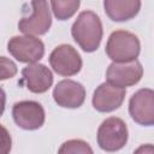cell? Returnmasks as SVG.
<instances>
[{
	"mask_svg": "<svg viewBox=\"0 0 154 154\" xmlns=\"http://www.w3.org/2000/svg\"><path fill=\"white\" fill-rule=\"evenodd\" d=\"M103 8L113 22H125L132 19L141 8L138 0H105Z\"/></svg>",
	"mask_w": 154,
	"mask_h": 154,
	"instance_id": "cell-13",
	"label": "cell"
},
{
	"mask_svg": "<svg viewBox=\"0 0 154 154\" xmlns=\"http://www.w3.org/2000/svg\"><path fill=\"white\" fill-rule=\"evenodd\" d=\"M58 154H94V152L83 140H69L60 146Z\"/></svg>",
	"mask_w": 154,
	"mask_h": 154,
	"instance_id": "cell-15",
	"label": "cell"
},
{
	"mask_svg": "<svg viewBox=\"0 0 154 154\" xmlns=\"http://www.w3.org/2000/svg\"><path fill=\"white\" fill-rule=\"evenodd\" d=\"M79 5H81L79 0H53L51 1L53 14L59 20H66L71 18L77 12Z\"/></svg>",
	"mask_w": 154,
	"mask_h": 154,
	"instance_id": "cell-14",
	"label": "cell"
},
{
	"mask_svg": "<svg viewBox=\"0 0 154 154\" xmlns=\"http://www.w3.org/2000/svg\"><path fill=\"white\" fill-rule=\"evenodd\" d=\"M17 66L16 64L5 57H0V81L10 79L17 75Z\"/></svg>",
	"mask_w": 154,
	"mask_h": 154,
	"instance_id": "cell-16",
	"label": "cell"
},
{
	"mask_svg": "<svg viewBox=\"0 0 154 154\" xmlns=\"http://www.w3.org/2000/svg\"><path fill=\"white\" fill-rule=\"evenodd\" d=\"M7 51L19 63L35 64L45 55L43 42L34 36H13L7 42Z\"/></svg>",
	"mask_w": 154,
	"mask_h": 154,
	"instance_id": "cell-5",
	"label": "cell"
},
{
	"mask_svg": "<svg viewBox=\"0 0 154 154\" xmlns=\"http://www.w3.org/2000/svg\"><path fill=\"white\" fill-rule=\"evenodd\" d=\"M49 64L54 72L60 76L70 77L77 75L82 69L79 53L70 45H59L49 55Z\"/></svg>",
	"mask_w": 154,
	"mask_h": 154,
	"instance_id": "cell-6",
	"label": "cell"
},
{
	"mask_svg": "<svg viewBox=\"0 0 154 154\" xmlns=\"http://www.w3.org/2000/svg\"><path fill=\"white\" fill-rule=\"evenodd\" d=\"M125 94H126L125 89L103 82L95 89L93 94V99H91L93 107L97 112H102V113L116 111L122 106L125 99Z\"/></svg>",
	"mask_w": 154,
	"mask_h": 154,
	"instance_id": "cell-11",
	"label": "cell"
},
{
	"mask_svg": "<svg viewBox=\"0 0 154 154\" xmlns=\"http://www.w3.org/2000/svg\"><path fill=\"white\" fill-rule=\"evenodd\" d=\"M129 113L137 124L152 126L154 124V91L149 88L137 90L130 97Z\"/></svg>",
	"mask_w": 154,
	"mask_h": 154,
	"instance_id": "cell-9",
	"label": "cell"
},
{
	"mask_svg": "<svg viewBox=\"0 0 154 154\" xmlns=\"http://www.w3.org/2000/svg\"><path fill=\"white\" fill-rule=\"evenodd\" d=\"M128 126L123 119L109 117L97 129V144L105 152H118L128 142Z\"/></svg>",
	"mask_w": 154,
	"mask_h": 154,
	"instance_id": "cell-4",
	"label": "cell"
},
{
	"mask_svg": "<svg viewBox=\"0 0 154 154\" xmlns=\"http://www.w3.org/2000/svg\"><path fill=\"white\" fill-rule=\"evenodd\" d=\"M28 10L18 22V29L26 36H40L46 34L52 25V16L48 2L45 0L30 1L25 4Z\"/></svg>",
	"mask_w": 154,
	"mask_h": 154,
	"instance_id": "cell-2",
	"label": "cell"
},
{
	"mask_svg": "<svg viewBox=\"0 0 154 154\" xmlns=\"http://www.w3.org/2000/svg\"><path fill=\"white\" fill-rule=\"evenodd\" d=\"M53 99L55 103L64 108H78L84 103V87L72 79L60 81L53 89Z\"/></svg>",
	"mask_w": 154,
	"mask_h": 154,
	"instance_id": "cell-10",
	"label": "cell"
},
{
	"mask_svg": "<svg viewBox=\"0 0 154 154\" xmlns=\"http://www.w3.org/2000/svg\"><path fill=\"white\" fill-rule=\"evenodd\" d=\"M22 83L31 93L42 94L52 87L53 75L43 64H29L22 70Z\"/></svg>",
	"mask_w": 154,
	"mask_h": 154,
	"instance_id": "cell-12",
	"label": "cell"
},
{
	"mask_svg": "<svg viewBox=\"0 0 154 154\" xmlns=\"http://www.w3.org/2000/svg\"><path fill=\"white\" fill-rule=\"evenodd\" d=\"M102 23L93 11H83L71 26V35L75 42L87 53L95 52L102 40Z\"/></svg>",
	"mask_w": 154,
	"mask_h": 154,
	"instance_id": "cell-1",
	"label": "cell"
},
{
	"mask_svg": "<svg viewBox=\"0 0 154 154\" xmlns=\"http://www.w3.org/2000/svg\"><path fill=\"white\" fill-rule=\"evenodd\" d=\"M5 105H6V94L2 88H0V117L2 116L5 111Z\"/></svg>",
	"mask_w": 154,
	"mask_h": 154,
	"instance_id": "cell-19",
	"label": "cell"
},
{
	"mask_svg": "<svg viewBox=\"0 0 154 154\" xmlns=\"http://www.w3.org/2000/svg\"><path fill=\"white\" fill-rule=\"evenodd\" d=\"M105 51L113 63H128L137 59L141 43L135 34L126 30H116L109 35Z\"/></svg>",
	"mask_w": 154,
	"mask_h": 154,
	"instance_id": "cell-3",
	"label": "cell"
},
{
	"mask_svg": "<svg viewBox=\"0 0 154 154\" xmlns=\"http://www.w3.org/2000/svg\"><path fill=\"white\" fill-rule=\"evenodd\" d=\"M143 76V67L136 59L128 63H112L106 71V82L125 89L137 84Z\"/></svg>",
	"mask_w": 154,
	"mask_h": 154,
	"instance_id": "cell-7",
	"label": "cell"
},
{
	"mask_svg": "<svg viewBox=\"0 0 154 154\" xmlns=\"http://www.w3.org/2000/svg\"><path fill=\"white\" fill-rule=\"evenodd\" d=\"M12 148V138L8 130L0 124V154H10Z\"/></svg>",
	"mask_w": 154,
	"mask_h": 154,
	"instance_id": "cell-17",
	"label": "cell"
},
{
	"mask_svg": "<svg viewBox=\"0 0 154 154\" xmlns=\"http://www.w3.org/2000/svg\"><path fill=\"white\" fill-rule=\"evenodd\" d=\"M12 117L14 123L23 130H37L46 119V113L41 103L36 101H19L12 107Z\"/></svg>",
	"mask_w": 154,
	"mask_h": 154,
	"instance_id": "cell-8",
	"label": "cell"
},
{
	"mask_svg": "<svg viewBox=\"0 0 154 154\" xmlns=\"http://www.w3.org/2000/svg\"><path fill=\"white\" fill-rule=\"evenodd\" d=\"M134 154H154V147L150 143L142 144L134 152Z\"/></svg>",
	"mask_w": 154,
	"mask_h": 154,
	"instance_id": "cell-18",
	"label": "cell"
}]
</instances>
